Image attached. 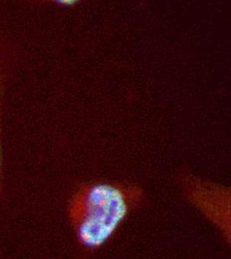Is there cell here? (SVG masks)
Listing matches in <instances>:
<instances>
[{"label":"cell","mask_w":231,"mask_h":259,"mask_svg":"<svg viewBox=\"0 0 231 259\" xmlns=\"http://www.w3.org/2000/svg\"><path fill=\"white\" fill-rule=\"evenodd\" d=\"M145 200L144 190L134 184L94 182L81 186L67 205L79 247L87 252L101 249Z\"/></svg>","instance_id":"1"},{"label":"cell","mask_w":231,"mask_h":259,"mask_svg":"<svg viewBox=\"0 0 231 259\" xmlns=\"http://www.w3.org/2000/svg\"><path fill=\"white\" fill-rule=\"evenodd\" d=\"M176 184L188 202L215 227L231 249V187L194 175L177 171Z\"/></svg>","instance_id":"2"},{"label":"cell","mask_w":231,"mask_h":259,"mask_svg":"<svg viewBox=\"0 0 231 259\" xmlns=\"http://www.w3.org/2000/svg\"><path fill=\"white\" fill-rule=\"evenodd\" d=\"M13 64V50L8 41L0 37V199L3 196L2 182V115L6 88Z\"/></svg>","instance_id":"3"},{"label":"cell","mask_w":231,"mask_h":259,"mask_svg":"<svg viewBox=\"0 0 231 259\" xmlns=\"http://www.w3.org/2000/svg\"><path fill=\"white\" fill-rule=\"evenodd\" d=\"M30 1H35V2H40V3H47V4H52V5H58V6H63V7H69L78 4L82 0H30Z\"/></svg>","instance_id":"4"}]
</instances>
